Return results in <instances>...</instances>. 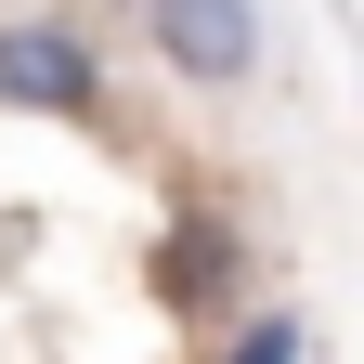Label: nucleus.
<instances>
[{
  "label": "nucleus",
  "instance_id": "f257e3e1",
  "mask_svg": "<svg viewBox=\"0 0 364 364\" xmlns=\"http://www.w3.org/2000/svg\"><path fill=\"white\" fill-rule=\"evenodd\" d=\"M247 273H260V247H247V221L235 208H169L156 221V247H144V287H156V312H182V326H221V312L247 299Z\"/></svg>",
  "mask_w": 364,
  "mask_h": 364
},
{
  "label": "nucleus",
  "instance_id": "f03ea898",
  "mask_svg": "<svg viewBox=\"0 0 364 364\" xmlns=\"http://www.w3.org/2000/svg\"><path fill=\"white\" fill-rule=\"evenodd\" d=\"M0 105L14 117H105V53H91V26L65 14H14L0 26Z\"/></svg>",
  "mask_w": 364,
  "mask_h": 364
},
{
  "label": "nucleus",
  "instance_id": "20e7f679",
  "mask_svg": "<svg viewBox=\"0 0 364 364\" xmlns=\"http://www.w3.org/2000/svg\"><path fill=\"white\" fill-rule=\"evenodd\" d=\"M221 364H312V326L299 312H235L221 326Z\"/></svg>",
  "mask_w": 364,
  "mask_h": 364
},
{
  "label": "nucleus",
  "instance_id": "7ed1b4c3",
  "mask_svg": "<svg viewBox=\"0 0 364 364\" xmlns=\"http://www.w3.org/2000/svg\"><path fill=\"white\" fill-rule=\"evenodd\" d=\"M144 39L196 91H247L260 78V0H144Z\"/></svg>",
  "mask_w": 364,
  "mask_h": 364
}]
</instances>
